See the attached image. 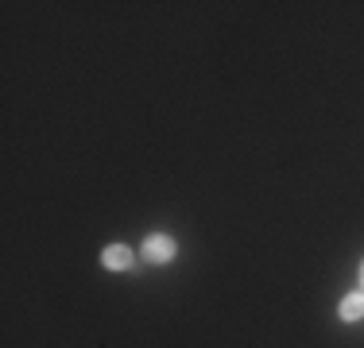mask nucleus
<instances>
[{
	"label": "nucleus",
	"instance_id": "obj_1",
	"mask_svg": "<svg viewBox=\"0 0 364 348\" xmlns=\"http://www.w3.org/2000/svg\"><path fill=\"white\" fill-rule=\"evenodd\" d=\"M171 256H175V240H171V236H163V232H159V236H147L144 240V259H147V263H167Z\"/></svg>",
	"mask_w": 364,
	"mask_h": 348
},
{
	"label": "nucleus",
	"instance_id": "obj_3",
	"mask_svg": "<svg viewBox=\"0 0 364 348\" xmlns=\"http://www.w3.org/2000/svg\"><path fill=\"white\" fill-rule=\"evenodd\" d=\"M341 317H345V321L364 317V294H349V298L341 302Z\"/></svg>",
	"mask_w": 364,
	"mask_h": 348
},
{
	"label": "nucleus",
	"instance_id": "obj_4",
	"mask_svg": "<svg viewBox=\"0 0 364 348\" xmlns=\"http://www.w3.org/2000/svg\"><path fill=\"white\" fill-rule=\"evenodd\" d=\"M360 294H364V267H360Z\"/></svg>",
	"mask_w": 364,
	"mask_h": 348
},
{
	"label": "nucleus",
	"instance_id": "obj_2",
	"mask_svg": "<svg viewBox=\"0 0 364 348\" xmlns=\"http://www.w3.org/2000/svg\"><path fill=\"white\" fill-rule=\"evenodd\" d=\"M132 263V251L124 248V244H112V248H105V267H112V271H120V267Z\"/></svg>",
	"mask_w": 364,
	"mask_h": 348
}]
</instances>
